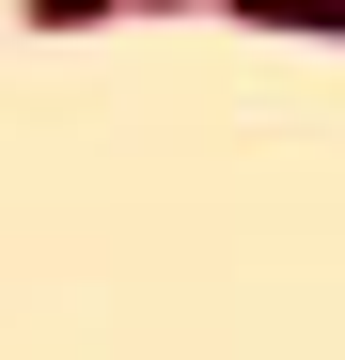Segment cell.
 <instances>
[{"instance_id":"cell-1","label":"cell","mask_w":345,"mask_h":360,"mask_svg":"<svg viewBox=\"0 0 345 360\" xmlns=\"http://www.w3.org/2000/svg\"><path fill=\"white\" fill-rule=\"evenodd\" d=\"M236 32H299V47H345V0H220Z\"/></svg>"},{"instance_id":"cell-2","label":"cell","mask_w":345,"mask_h":360,"mask_svg":"<svg viewBox=\"0 0 345 360\" xmlns=\"http://www.w3.org/2000/svg\"><path fill=\"white\" fill-rule=\"evenodd\" d=\"M110 16H142V0H16V32H110Z\"/></svg>"}]
</instances>
